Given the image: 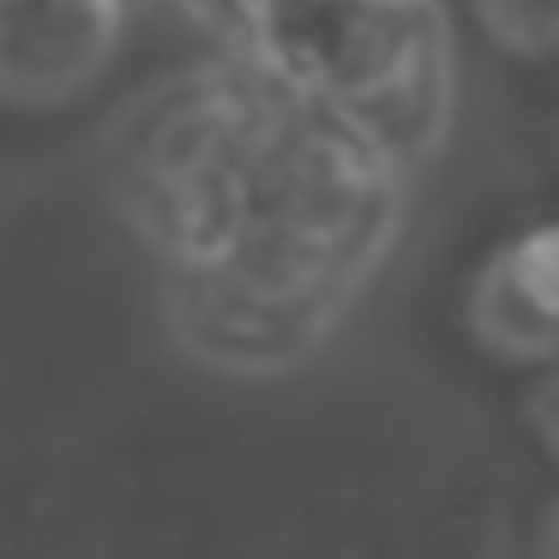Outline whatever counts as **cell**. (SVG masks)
<instances>
[{
  "label": "cell",
  "instance_id": "1",
  "mask_svg": "<svg viewBox=\"0 0 559 559\" xmlns=\"http://www.w3.org/2000/svg\"><path fill=\"white\" fill-rule=\"evenodd\" d=\"M115 43V0H0V97H67Z\"/></svg>",
  "mask_w": 559,
  "mask_h": 559
},
{
  "label": "cell",
  "instance_id": "2",
  "mask_svg": "<svg viewBox=\"0 0 559 559\" xmlns=\"http://www.w3.org/2000/svg\"><path fill=\"white\" fill-rule=\"evenodd\" d=\"M469 325H475V337L511 367L559 361V325L535 313L530 295L511 283V271L499 253L481 265V277H475V289H469Z\"/></svg>",
  "mask_w": 559,
  "mask_h": 559
},
{
  "label": "cell",
  "instance_id": "3",
  "mask_svg": "<svg viewBox=\"0 0 559 559\" xmlns=\"http://www.w3.org/2000/svg\"><path fill=\"white\" fill-rule=\"evenodd\" d=\"M475 19L511 55H559V0H475Z\"/></svg>",
  "mask_w": 559,
  "mask_h": 559
},
{
  "label": "cell",
  "instance_id": "4",
  "mask_svg": "<svg viewBox=\"0 0 559 559\" xmlns=\"http://www.w3.org/2000/svg\"><path fill=\"white\" fill-rule=\"evenodd\" d=\"M511 283L530 295V307L559 325V223H535L530 235H518L511 247H499Z\"/></svg>",
  "mask_w": 559,
  "mask_h": 559
}]
</instances>
